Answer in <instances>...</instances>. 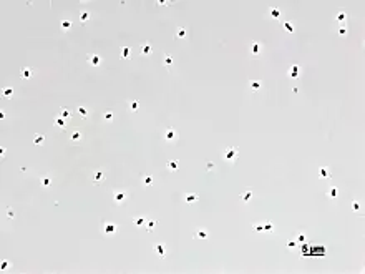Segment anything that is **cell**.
<instances>
[{
	"label": "cell",
	"instance_id": "1",
	"mask_svg": "<svg viewBox=\"0 0 365 274\" xmlns=\"http://www.w3.org/2000/svg\"><path fill=\"white\" fill-rule=\"evenodd\" d=\"M100 229H101V233L105 236H113V234L118 233V224L111 223V221H103V223L100 224Z\"/></svg>",
	"mask_w": 365,
	"mask_h": 274
},
{
	"label": "cell",
	"instance_id": "2",
	"mask_svg": "<svg viewBox=\"0 0 365 274\" xmlns=\"http://www.w3.org/2000/svg\"><path fill=\"white\" fill-rule=\"evenodd\" d=\"M237 156H239V148L237 146H229V148H226L223 151V158L227 163H234L237 160Z\"/></svg>",
	"mask_w": 365,
	"mask_h": 274
},
{
	"label": "cell",
	"instance_id": "3",
	"mask_svg": "<svg viewBox=\"0 0 365 274\" xmlns=\"http://www.w3.org/2000/svg\"><path fill=\"white\" fill-rule=\"evenodd\" d=\"M128 198H130V194H128V191H125V189H118V191H115V194H113V201H115L116 206L125 204Z\"/></svg>",
	"mask_w": 365,
	"mask_h": 274
},
{
	"label": "cell",
	"instance_id": "4",
	"mask_svg": "<svg viewBox=\"0 0 365 274\" xmlns=\"http://www.w3.org/2000/svg\"><path fill=\"white\" fill-rule=\"evenodd\" d=\"M91 180L95 184H100V183H103L105 180H106V173H105L103 170H100V168H96V170H93L91 171Z\"/></svg>",
	"mask_w": 365,
	"mask_h": 274
},
{
	"label": "cell",
	"instance_id": "5",
	"mask_svg": "<svg viewBox=\"0 0 365 274\" xmlns=\"http://www.w3.org/2000/svg\"><path fill=\"white\" fill-rule=\"evenodd\" d=\"M86 62H88L91 67H95V68H96V67H100V65H101L103 58H101V57H100L98 53H88V57H86Z\"/></svg>",
	"mask_w": 365,
	"mask_h": 274
},
{
	"label": "cell",
	"instance_id": "6",
	"mask_svg": "<svg viewBox=\"0 0 365 274\" xmlns=\"http://www.w3.org/2000/svg\"><path fill=\"white\" fill-rule=\"evenodd\" d=\"M178 138V133H176V130L173 128V126H169V128H166L165 131V140L168 141V143H173V141H176Z\"/></svg>",
	"mask_w": 365,
	"mask_h": 274
},
{
	"label": "cell",
	"instance_id": "7",
	"mask_svg": "<svg viewBox=\"0 0 365 274\" xmlns=\"http://www.w3.org/2000/svg\"><path fill=\"white\" fill-rule=\"evenodd\" d=\"M249 52H251L252 57H259L262 53V45L259 43V42H252L251 47H249Z\"/></svg>",
	"mask_w": 365,
	"mask_h": 274
},
{
	"label": "cell",
	"instance_id": "8",
	"mask_svg": "<svg viewBox=\"0 0 365 274\" xmlns=\"http://www.w3.org/2000/svg\"><path fill=\"white\" fill-rule=\"evenodd\" d=\"M153 251H155L156 254L161 257V259H165V257H166V246L163 244V243H158V244H155V246H153Z\"/></svg>",
	"mask_w": 365,
	"mask_h": 274
},
{
	"label": "cell",
	"instance_id": "9",
	"mask_svg": "<svg viewBox=\"0 0 365 274\" xmlns=\"http://www.w3.org/2000/svg\"><path fill=\"white\" fill-rule=\"evenodd\" d=\"M83 138V131L81 130H73L70 133V141L72 143H80Z\"/></svg>",
	"mask_w": 365,
	"mask_h": 274
},
{
	"label": "cell",
	"instance_id": "10",
	"mask_svg": "<svg viewBox=\"0 0 365 274\" xmlns=\"http://www.w3.org/2000/svg\"><path fill=\"white\" fill-rule=\"evenodd\" d=\"M289 77L292 78V80H297V78L300 77V67L299 65H292L289 68Z\"/></svg>",
	"mask_w": 365,
	"mask_h": 274
},
{
	"label": "cell",
	"instance_id": "11",
	"mask_svg": "<svg viewBox=\"0 0 365 274\" xmlns=\"http://www.w3.org/2000/svg\"><path fill=\"white\" fill-rule=\"evenodd\" d=\"M317 173H319V178H320V180H330V178H332V173L329 171V168H324V166H322V168H319V171H317Z\"/></svg>",
	"mask_w": 365,
	"mask_h": 274
},
{
	"label": "cell",
	"instance_id": "12",
	"mask_svg": "<svg viewBox=\"0 0 365 274\" xmlns=\"http://www.w3.org/2000/svg\"><path fill=\"white\" fill-rule=\"evenodd\" d=\"M140 52H141V55H151L153 53V47H151L150 42H145V43L141 45Z\"/></svg>",
	"mask_w": 365,
	"mask_h": 274
},
{
	"label": "cell",
	"instance_id": "13",
	"mask_svg": "<svg viewBox=\"0 0 365 274\" xmlns=\"http://www.w3.org/2000/svg\"><path fill=\"white\" fill-rule=\"evenodd\" d=\"M194 238H196V239H208V238H209V231H206V229H196V231H194Z\"/></svg>",
	"mask_w": 365,
	"mask_h": 274
},
{
	"label": "cell",
	"instance_id": "14",
	"mask_svg": "<svg viewBox=\"0 0 365 274\" xmlns=\"http://www.w3.org/2000/svg\"><path fill=\"white\" fill-rule=\"evenodd\" d=\"M53 125L57 126V128H60V130H65V128H67V120L62 118V117H57V118L53 120Z\"/></svg>",
	"mask_w": 365,
	"mask_h": 274
},
{
	"label": "cell",
	"instance_id": "15",
	"mask_svg": "<svg viewBox=\"0 0 365 274\" xmlns=\"http://www.w3.org/2000/svg\"><path fill=\"white\" fill-rule=\"evenodd\" d=\"M120 58L121 60H130L131 58V48H130V47H123V48H121Z\"/></svg>",
	"mask_w": 365,
	"mask_h": 274
},
{
	"label": "cell",
	"instance_id": "16",
	"mask_svg": "<svg viewBox=\"0 0 365 274\" xmlns=\"http://www.w3.org/2000/svg\"><path fill=\"white\" fill-rule=\"evenodd\" d=\"M327 198L337 199V198H338V188H337V186H330L329 189H327Z\"/></svg>",
	"mask_w": 365,
	"mask_h": 274
},
{
	"label": "cell",
	"instance_id": "17",
	"mask_svg": "<svg viewBox=\"0 0 365 274\" xmlns=\"http://www.w3.org/2000/svg\"><path fill=\"white\" fill-rule=\"evenodd\" d=\"M239 199H241L242 203H249L251 199H252V189H246V191L239 196Z\"/></svg>",
	"mask_w": 365,
	"mask_h": 274
},
{
	"label": "cell",
	"instance_id": "18",
	"mask_svg": "<svg viewBox=\"0 0 365 274\" xmlns=\"http://www.w3.org/2000/svg\"><path fill=\"white\" fill-rule=\"evenodd\" d=\"M90 18H91V12L90 10H80V22L81 23H86Z\"/></svg>",
	"mask_w": 365,
	"mask_h": 274
},
{
	"label": "cell",
	"instance_id": "19",
	"mask_svg": "<svg viewBox=\"0 0 365 274\" xmlns=\"http://www.w3.org/2000/svg\"><path fill=\"white\" fill-rule=\"evenodd\" d=\"M60 27H62V30H63V32H70V30H72V27H73V22H72L70 18H63Z\"/></svg>",
	"mask_w": 365,
	"mask_h": 274
},
{
	"label": "cell",
	"instance_id": "20",
	"mask_svg": "<svg viewBox=\"0 0 365 274\" xmlns=\"http://www.w3.org/2000/svg\"><path fill=\"white\" fill-rule=\"evenodd\" d=\"M262 88V83L259 82V80H251L249 82V90H252V92H259Z\"/></svg>",
	"mask_w": 365,
	"mask_h": 274
},
{
	"label": "cell",
	"instance_id": "21",
	"mask_svg": "<svg viewBox=\"0 0 365 274\" xmlns=\"http://www.w3.org/2000/svg\"><path fill=\"white\" fill-rule=\"evenodd\" d=\"M32 75H33V70H32V68H22V70H20V78L28 80V78H32Z\"/></svg>",
	"mask_w": 365,
	"mask_h": 274
},
{
	"label": "cell",
	"instance_id": "22",
	"mask_svg": "<svg viewBox=\"0 0 365 274\" xmlns=\"http://www.w3.org/2000/svg\"><path fill=\"white\" fill-rule=\"evenodd\" d=\"M198 201H199L198 194H186V196H184V203H188V204H193V203H198Z\"/></svg>",
	"mask_w": 365,
	"mask_h": 274
},
{
	"label": "cell",
	"instance_id": "23",
	"mask_svg": "<svg viewBox=\"0 0 365 274\" xmlns=\"http://www.w3.org/2000/svg\"><path fill=\"white\" fill-rule=\"evenodd\" d=\"M141 183H143V186H151V184L155 183V178H153L151 175H145L141 178Z\"/></svg>",
	"mask_w": 365,
	"mask_h": 274
},
{
	"label": "cell",
	"instance_id": "24",
	"mask_svg": "<svg viewBox=\"0 0 365 274\" xmlns=\"http://www.w3.org/2000/svg\"><path fill=\"white\" fill-rule=\"evenodd\" d=\"M166 168L169 171H176L178 168H179V161L178 160H171V161H168L166 163Z\"/></svg>",
	"mask_w": 365,
	"mask_h": 274
},
{
	"label": "cell",
	"instance_id": "25",
	"mask_svg": "<svg viewBox=\"0 0 365 274\" xmlns=\"http://www.w3.org/2000/svg\"><path fill=\"white\" fill-rule=\"evenodd\" d=\"M40 184H42V188H50L52 186V178L50 176H42L40 178Z\"/></svg>",
	"mask_w": 365,
	"mask_h": 274
},
{
	"label": "cell",
	"instance_id": "26",
	"mask_svg": "<svg viewBox=\"0 0 365 274\" xmlns=\"http://www.w3.org/2000/svg\"><path fill=\"white\" fill-rule=\"evenodd\" d=\"M133 224L136 226V228H141V226L146 224V218H143V216H136V218L133 219Z\"/></svg>",
	"mask_w": 365,
	"mask_h": 274
},
{
	"label": "cell",
	"instance_id": "27",
	"mask_svg": "<svg viewBox=\"0 0 365 274\" xmlns=\"http://www.w3.org/2000/svg\"><path fill=\"white\" fill-rule=\"evenodd\" d=\"M269 15H271V18L279 20V18H281V15H282V12H281V8H271V10H269Z\"/></svg>",
	"mask_w": 365,
	"mask_h": 274
},
{
	"label": "cell",
	"instance_id": "28",
	"mask_svg": "<svg viewBox=\"0 0 365 274\" xmlns=\"http://www.w3.org/2000/svg\"><path fill=\"white\" fill-rule=\"evenodd\" d=\"M335 20H337V22L340 23V25H343V22H345V20H347V12H343V10H340V12L337 13Z\"/></svg>",
	"mask_w": 365,
	"mask_h": 274
},
{
	"label": "cell",
	"instance_id": "29",
	"mask_svg": "<svg viewBox=\"0 0 365 274\" xmlns=\"http://www.w3.org/2000/svg\"><path fill=\"white\" fill-rule=\"evenodd\" d=\"M186 35H188V30L184 28V27L178 28V32H176V38H178V40H184V38H186Z\"/></svg>",
	"mask_w": 365,
	"mask_h": 274
},
{
	"label": "cell",
	"instance_id": "30",
	"mask_svg": "<svg viewBox=\"0 0 365 274\" xmlns=\"http://www.w3.org/2000/svg\"><path fill=\"white\" fill-rule=\"evenodd\" d=\"M60 117H62V118H65V120H72V113H70V110L65 108V107H62V108H60Z\"/></svg>",
	"mask_w": 365,
	"mask_h": 274
},
{
	"label": "cell",
	"instance_id": "31",
	"mask_svg": "<svg viewBox=\"0 0 365 274\" xmlns=\"http://www.w3.org/2000/svg\"><path fill=\"white\" fill-rule=\"evenodd\" d=\"M282 27H284V30H285V32H289V33H294V32H295V27H294V23H292V22H284V23H282Z\"/></svg>",
	"mask_w": 365,
	"mask_h": 274
},
{
	"label": "cell",
	"instance_id": "32",
	"mask_svg": "<svg viewBox=\"0 0 365 274\" xmlns=\"http://www.w3.org/2000/svg\"><path fill=\"white\" fill-rule=\"evenodd\" d=\"M262 228H264V233H267V234H272V233H274V229H276L272 223H264V224H262Z\"/></svg>",
	"mask_w": 365,
	"mask_h": 274
},
{
	"label": "cell",
	"instance_id": "33",
	"mask_svg": "<svg viewBox=\"0 0 365 274\" xmlns=\"http://www.w3.org/2000/svg\"><path fill=\"white\" fill-rule=\"evenodd\" d=\"M2 97H3V98H7V100H10V98L13 97V88H3Z\"/></svg>",
	"mask_w": 365,
	"mask_h": 274
},
{
	"label": "cell",
	"instance_id": "34",
	"mask_svg": "<svg viewBox=\"0 0 365 274\" xmlns=\"http://www.w3.org/2000/svg\"><path fill=\"white\" fill-rule=\"evenodd\" d=\"M128 110H130V112H133V113H136L140 110V103L138 102H130L128 103Z\"/></svg>",
	"mask_w": 365,
	"mask_h": 274
},
{
	"label": "cell",
	"instance_id": "35",
	"mask_svg": "<svg viewBox=\"0 0 365 274\" xmlns=\"http://www.w3.org/2000/svg\"><path fill=\"white\" fill-rule=\"evenodd\" d=\"M76 112L81 115V118H83V120H88L90 113H88V110H86V108H83V107H78V108H76Z\"/></svg>",
	"mask_w": 365,
	"mask_h": 274
},
{
	"label": "cell",
	"instance_id": "36",
	"mask_svg": "<svg viewBox=\"0 0 365 274\" xmlns=\"http://www.w3.org/2000/svg\"><path fill=\"white\" fill-rule=\"evenodd\" d=\"M295 241H297L299 244H307V236H305L304 233H299L297 238H295Z\"/></svg>",
	"mask_w": 365,
	"mask_h": 274
},
{
	"label": "cell",
	"instance_id": "37",
	"mask_svg": "<svg viewBox=\"0 0 365 274\" xmlns=\"http://www.w3.org/2000/svg\"><path fill=\"white\" fill-rule=\"evenodd\" d=\"M173 63H174V58L171 55H165V67L168 68H173Z\"/></svg>",
	"mask_w": 365,
	"mask_h": 274
},
{
	"label": "cell",
	"instance_id": "38",
	"mask_svg": "<svg viewBox=\"0 0 365 274\" xmlns=\"http://www.w3.org/2000/svg\"><path fill=\"white\" fill-rule=\"evenodd\" d=\"M158 224V221H155V219H151V221H146V231L148 233H151L153 231V228Z\"/></svg>",
	"mask_w": 365,
	"mask_h": 274
},
{
	"label": "cell",
	"instance_id": "39",
	"mask_svg": "<svg viewBox=\"0 0 365 274\" xmlns=\"http://www.w3.org/2000/svg\"><path fill=\"white\" fill-rule=\"evenodd\" d=\"M43 141H45V136H43V135H35V136H33V143H35V145H42Z\"/></svg>",
	"mask_w": 365,
	"mask_h": 274
},
{
	"label": "cell",
	"instance_id": "40",
	"mask_svg": "<svg viewBox=\"0 0 365 274\" xmlns=\"http://www.w3.org/2000/svg\"><path fill=\"white\" fill-rule=\"evenodd\" d=\"M252 231H254V233H262V231H264L262 223H256V224H252Z\"/></svg>",
	"mask_w": 365,
	"mask_h": 274
},
{
	"label": "cell",
	"instance_id": "41",
	"mask_svg": "<svg viewBox=\"0 0 365 274\" xmlns=\"http://www.w3.org/2000/svg\"><path fill=\"white\" fill-rule=\"evenodd\" d=\"M113 117H115V113L111 112V110H108V112H106V113H105V117H103V120H105V122H111V120H113Z\"/></svg>",
	"mask_w": 365,
	"mask_h": 274
},
{
	"label": "cell",
	"instance_id": "42",
	"mask_svg": "<svg viewBox=\"0 0 365 274\" xmlns=\"http://www.w3.org/2000/svg\"><path fill=\"white\" fill-rule=\"evenodd\" d=\"M299 246V243H297V241H295V239H290V241H287V247H289V249H295V247H297Z\"/></svg>",
	"mask_w": 365,
	"mask_h": 274
},
{
	"label": "cell",
	"instance_id": "43",
	"mask_svg": "<svg viewBox=\"0 0 365 274\" xmlns=\"http://www.w3.org/2000/svg\"><path fill=\"white\" fill-rule=\"evenodd\" d=\"M8 267H12V262H10V261H3L2 266H0V269H2V271H7Z\"/></svg>",
	"mask_w": 365,
	"mask_h": 274
},
{
	"label": "cell",
	"instance_id": "44",
	"mask_svg": "<svg viewBox=\"0 0 365 274\" xmlns=\"http://www.w3.org/2000/svg\"><path fill=\"white\" fill-rule=\"evenodd\" d=\"M338 35H340V37L347 35V27H345V25H340V28H338Z\"/></svg>",
	"mask_w": 365,
	"mask_h": 274
},
{
	"label": "cell",
	"instance_id": "45",
	"mask_svg": "<svg viewBox=\"0 0 365 274\" xmlns=\"http://www.w3.org/2000/svg\"><path fill=\"white\" fill-rule=\"evenodd\" d=\"M13 216H15V211L12 208H7V218L8 219H13Z\"/></svg>",
	"mask_w": 365,
	"mask_h": 274
},
{
	"label": "cell",
	"instance_id": "46",
	"mask_svg": "<svg viewBox=\"0 0 365 274\" xmlns=\"http://www.w3.org/2000/svg\"><path fill=\"white\" fill-rule=\"evenodd\" d=\"M206 170H208V171H213V170H214V163L208 161V163H206Z\"/></svg>",
	"mask_w": 365,
	"mask_h": 274
},
{
	"label": "cell",
	"instance_id": "47",
	"mask_svg": "<svg viewBox=\"0 0 365 274\" xmlns=\"http://www.w3.org/2000/svg\"><path fill=\"white\" fill-rule=\"evenodd\" d=\"M352 209H353V211H358V209H360V203L353 201V203H352Z\"/></svg>",
	"mask_w": 365,
	"mask_h": 274
},
{
	"label": "cell",
	"instance_id": "48",
	"mask_svg": "<svg viewBox=\"0 0 365 274\" xmlns=\"http://www.w3.org/2000/svg\"><path fill=\"white\" fill-rule=\"evenodd\" d=\"M158 5H161V7H166V5H171V2H166V0H158Z\"/></svg>",
	"mask_w": 365,
	"mask_h": 274
}]
</instances>
